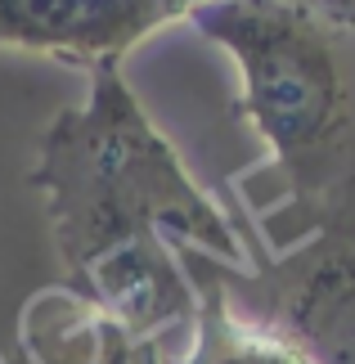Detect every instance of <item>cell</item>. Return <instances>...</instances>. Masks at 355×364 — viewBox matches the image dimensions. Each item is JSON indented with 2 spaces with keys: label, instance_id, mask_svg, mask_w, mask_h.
I'll return each mask as SVG.
<instances>
[{
  "label": "cell",
  "instance_id": "cell-1",
  "mask_svg": "<svg viewBox=\"0 0 355 364\" xmlns=\"http://www.w3.org/2000/svg\"><path fill=\"white\" fill-rule=\"evenodd\" d=\"M32 185L46 198L50 239L68 288L90 297L135 338L194 328L198 288L180 247L248 270L252 257L221 203L189 176L122 63L90 68V90L41 131Z\"/></svg>",
  "mask_w": 355,
  "mask_h": 364
},
{
  "label": "cell",
  "instance_id": "cell-2",
  "mask_svg": "<svg viewBox=\"0 0 355 364\" xmlns=\"http://www.w3.org/2000/svg\"><path fill=\"white\" fill-rule=\"evenodd\" d=\"M189 23L238 68V113L265 158L234 185L283 252L355 189V27L288 0H203Z\"/></svg>",
  "mask_w": 355,
  "mask_h": 364
},
{
  "label": "cell",
  "instance_id": "cell-3",
  "mask_svg": "<svg viewBox=\"0 0 355 364\" xmlns=\"http://www.w3.org/2000/svg\"><path fill=\"white\" fill-rule=\"evenodd\" d=\"M230 301L283 333L310 364H355V189L319 230L283 252H261L248 270L216 261Z\"/></svg>",
  "mask_w": 355,
  "mask_h": 364
},
{
  "label": "cell",
  "instance_id": "cell-4",
  "mask_svg": "<svg viewBox=\"0 0 355 364\" xmlns=\"http://www.w3.org/2000/svg\"><path fill=\"white\" fill-rule=\"evenodd\" d=\"M203 0H0V50L81 63H122L158 27L189 18Z\"/></svg>",
  "mask_w": 355,
  "mask_h": 364
},
{
  "label": "cell",
  "instance_id": "cell-5",
  "mask_svg": "<svg viewBox=\"0 0 355 364\" xmlns=\"http://www.w3.org/2000/svg\"><path fill=\"white\" fill-rule=\"evenodd\" d=\"M0 364H171L166 342L135 338L73 288L36 292L18 315V342Z\"/></svg>",
  "mask_w": 355,
  "mask_h": 364
},
{
  "label": "cell",
  "instance_id": "cell-6",
  "mask_svg": "<svg viewBox=\"0 0 355 364\" xmlns=\"http://www.w3.org/2000/svg\"><path fill=\"white\" fill-rule=\"evenodd\" d=\"M180 257L198 288V315L189 328V351L171 355V364H310L283 333L243 315L230 301L211 257L194 247H180Z\"/></svg>",
  "mask_w": 355,
  "mask_h": 364
}]
</instances>
